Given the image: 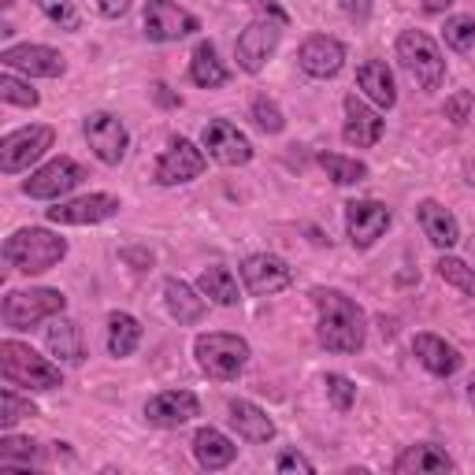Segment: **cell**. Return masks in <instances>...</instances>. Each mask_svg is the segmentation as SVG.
<instances>
[{
  "label": "cell",
  "instance_id": "1",
  "mask_svg": "<svg viewBox=\"0 0 475 475\" xmlns=\"http://www.w3.org/2000/svg\"><path fill=\"white\" fill-rule=\"evenodd\" d=\"M312 301H316V312H320V342L330 349V353H360L368 342V320H365V309L339 294V290H312Z\"/></svg>",
  "mask_w": 475,
  "mask_h": 475
},
{
  "label": "cell",
  "instance_id": "2",
  "mask_svg": "<svg viewBox=\"0 0 475 475\" xmlns=\"http://www.w3.org/2000/svg\"><path fill=\"white\" fill-rule=\"evenodd\" d=\"M64 257H67V238L41 227H22L4 242V260L22 275L52 271Z\"/></svg>",
  "mask_w": 475,
  "mask_h": 475
},
{
  "label": "cell",
  "instance_id": "3",
  "mask_svg": "<svg viewBox=\"0 0 475 475\" xmlns=\"http://www.w3.org/2000/svg\"><path fill=\"white\" fill-rule=\"evenodd\" d=\"M0 375L12 386H26V390H56L64 383V372L45 360L41 353H34L22 342H0Z\"/></svg>",
  "mask_w": 475,
  "mask_h": 475
},
{
  "label": "cell",
  "instance_id": "4",
  "mask_svg": "<svg viewBox=\"0 0 475 475\" xmlns=\"http://www.w3.org/2000/svg\"><path fill=\"white\" fill-rule=\"evenodd\" d=\"M398 60L405 67V75L416 82L420 90H438L445 78V60L442 48L435 45V38H427L424 31H405L398 38Z\"/></svg>",
  "mask_w": 475,
  "mask_h": 475
},
{
  "label": "cell",
  "instance_id": "5",
  "mask_svg": "<svg viewBox=\"0 0 475 475\" xmlns=\"http://www.w3.org/2000/svg\"><path fill=\"white\" fill-rule=\"evenodd\" d=\"M193 353H198L201 372H208L212 379H238L249 365V342L238 339V334H201L193 342Z\"/></svg>",
  "mask_w": 475,
  "mask_h": 475
},
{
  "label": "cell",
  "instance_id": "6",
  "mask_svg": "<svg viewBox=\"0 0 475 475\" xmlns=\"http://www.w3.org/2000/svg\"><path fill=\"white\" fill-rule=\"evenodd\" d=\"M67 309V297L60 290H48V286H34V290H12L4 297V323L12 330H31L41 320L52 316H64Z\"/></svg>",
  "mask_w": 475,
  "mask_h": 475
},
{
  "label": "cell",
  "instance_id": "7",
  "mask_svg": "<svg viewBox=\"0 0 475 475\" xmlns=\"http://www.w3.org/2000/svg\"><path fill=\"white\" fill-rule=\"evenodd\" d=\"M283 26L286 22L268 19V15H260V19L249 22L245 31H242V38H238V45H234L238 67L249 71V75H260L264 64L271 60V52L278 48V41H283Z\"/></svg>",
  "mask_w": 475,
  "mask_h": 475
},
{
  "label": "cell",
  "instance_id": "8",
  "mask_svg": "<svg viewBox=\"0 0 475 475\" xmlns=\"http://www.w3.org/2000/svg\"><path fill=\"white\" fill-rule=\"evenodd\" d=\"M56 142L52 127H22V130H12L4 142H0V172L4 175H19L26 172L34 160H41Z\"/></svg>",
  "mask_w": 475,
  "mask_h": 475
},
{
  "label": "cell",
  "instance_id": "9",
  "mask_svg": "<svg viewBox=\"0 0 475 475\" xmlns=\"http://www.w3.org/2000/svg\"><path fill=\"white\" fill-rule=\"evenodd\" d=\"M82 179H86V167L75 163L71 156H56L22 182V193L26 198H38V201H60Z\"/></svg>",
  "mask_w": 475,
  "mask_h": 475
},
{
  "label": "cell",
  "instance_id": "10",
  "mask_svg": "<svg viewBox=\"0 0 475 475\" xmlns=\"http://www.w3.org/2000/svg\"><path fill=\"white\" fill-rule=\"evenodd\" d=\"M205 167H208L205 153H201L198 145H193V142H186V137H175V142L160 153L156 172H153V175H156L160 186H182V182L201 179V175H205Z\"/></svg>",
  "mask_w": 475,
  "mask_h": 475
},
{
  "label": "cell",
  "instance_id": "11",
  "mask_svg": "<svg viewBox=\"0 0 475 475\" xmlns=\"http://www.w3.org/2000/svg\"><path fill=\"white\" fill-rule=\"evenodd\" d=\"M201 145L223 167H242V163L253 160V142H249L231 119H212L201 134Z\"/></svg>",
  "mask_w": 475,
  "mask_h": 475
},
{
  "label": "cell",
  "instance_id": "12",
  "mask_svg": "<svg viewBox=\"0 0 475 475\" xmlns=\"http://www.w3.org/2000/svg\"><path fill=\"white\" fill-rule=\"evenodd\" d=\"M193 31H201L198 15H189L186 8L172 4V0H149L145 4V38L149 41H179Z\"/></svg>",
  "mask_w": 475,
  "mask_h": 475
},
{
  "label": "cell",
  "instance_id": "13",
  "mask_svg": "<svg viewBox=\"0 0 475 475\" xmlns=\"http://www.w3.org/2000/svg\"><path fill=\"white\" fill-rule=\"evenodd\" d=\"M242 278H245V290L249 294L268 297V294L286 290L294 283V271H290V264L283 257H275V253H253V257H245V264H242Z\"/></svg>",
  "mask_w": 475,
  "mask_h": 475
},
{
  "label": "cell",
  "instance_id": "14",
  "mask_svg": "<svg viewBox=\"0 0 475 475\" xmlns=\"http://www.w3.org/2000/svg\"><path fill=\"white\" fill-rule=\"evenodd\" d=\"M123 205L111 193H90V198H75V201H60L56 208H48V223H64V227H90V223H104L111 219Z\"/></svg>",
  "mask_w": 475,
  "mask_h": 475
},
{
  "label": "cell",
  "instance_id": "15",
  "mask_svg": "<svg viewBox=\"0 0 475 475\" xmlns=\"http://www.w3.org/2000/svg\"><path fill=\"white\" fill-rule=\"evenodd\" d=\"M390 208L379 201H349L346 205V231L356 249H372L390 231Z\"/></svg>",
  "mask_w": 475,
  "mask_h": 475
},
{
  "label": "cell",
  "instance_id": "16",
  "mask_svg": "<svg viewBox=\"0 0 475 475\" xmlns=\"http://www.w3.org/2000/svg\"><path fill=\"white\" fill-rule=\"evenodd\" d=\"M0 64L8 71H26L34 78H60L67 71V60L48 45H8L0 52Z\"/></svg>",
  "mask_w": 475,
  "mask_h": 475
},
{
  "label": "cell",
  "instance_id": "17",
  "mask_svg": "<svg viewBox=\"0 0 475 475\" xmlns=\"http://www.w3.org/2000/svg\"><path fill=\"white\" fill-rule=\"evenodd\" d=\"M86 142L101 163H119L127 156L130 137H127V127L119 116H111V111H93L86 119Z\"/></svg>",
  "mask_w": 475,
  "mask_h": 475
},
{
  "label": "cell",
  "instance_id": "18",
  "mask_svg": "<svg viewBox=\"0 0 475 475\" xmlns=\"http://www.w3.org/2000/svg\"><path fill=\"white\" fill-rule=\"evenodd\" d=\"M297 64H301L304 75H312V78H334L346 67V45L339 38L312 34L297 48Z\"/></svg>",
  "mask_w": 475,
  "mask_h": 475
},
{
  "label": "cell",
  "instance_id": "19",
  "mask_svg": "<svg viewBox=\"0 0 475 475\" xmlns=\"http://www.w3.org/2000/svg\"><path fill=\"white\" fill-rule=\"evenodd\" d=\"M193 416H201V405L189 390H163L145 405V420L153 427H182Z\"/></svg>",
  "mask_w": 475,
  "mask_h": 475
},
{
  "label": "cell",
  "instance_id": "20",
  "mask_svg": "<svg viewBox=\"0 0 475 475\" xmlns=\"http://www.w3.org/2000/svg\"><path fill=\"white\" fill-rule=\"evenodd\" d=\"M412 353H416V360H420L431 375H442V379L457 375L461 365H464V356L445 339H438V334H416V339H412Z\"/></svg>",
  "mask_w": 475,
  "mask_h": 475
},
{
  "label": "cell",
  "instance_id": "21",
  "mask_svg": "<svg viewBox=\"0 0 475 475\" xmlns=\"http://www.w3.org/2000/svg\"><path fill=\"white\" fill-rule=\"evenodd\" d=\"M342 137H346L349 145H356V149H372L379 137H383V119L356 93L346 97V127H342Z\"/></svg>",
  "mask_w": 475,
  "mask_h": 475
},
{
  "label": "cell",
  "instance_id": "22",
  "mask_svg": "<svg viewBox=\"0 0 475 475\" xmlns=\"http://www.w3.org/2000/svg\"><path fill=\"white\" fill-rule=\"evenodd\" d=\"M416 216H420V227H424V234H427L431 245L453 249V245L461 242V223H457V216L445 208V205H438V201H420Z\"/></svg>",
  "mask_w": 475,
  "mask_h": 475
},
{
  "label": "cell",
  "instance_id": "23",
  "mask_svg": "<svg viewBox=\"0 0 475 475\" xmlns=\"http://www.w3.org/2000/svg\"><path fill=\"white\" fill-rule=\"evenodd\" d=\"M45 346L52 356H60L64 365H82V360H86V342H82V327L75 320L56 316L52 327H45Z\"/></svg>",
  "mask_w": 475,
  "mask_h": 475
},
{
  "label": "cell",
  "instance_id": "24",
  "mask_svg": "<svg viewBox=\"0 0 475 475\" xmlns=\"http://www.w3.org/2000/svg\"><path fill=\"white\" fill-rule=\"evenodd\" d=\"M398 475H438V471H453V457L438 450V445L424 442V445H409V450L394 461Z\"/></svg>",
  "mask_w": 475,
  "mask_h": 475
},
{
  "label": "cell",
  "instance_id": "25",
  "mask_svg": "<svg viewBox=\"0 0 475 475\" xmlns=\"http://www.w3.org/2000/svg\"><path fill=\"white\" fill-rule=\"evenodd\" d=\"M193 457H198L201 468L219 471V468H227L238 457V445L223 431H216V427H201L198 435H193Z\"/></svg>",
  "mask_w": 475,
  "mask_h": 475
},
{
  "label": "cell",
  "instance_id": "26",
  "mask_svg": "<svg viewBox=\"0 0 475 475\" xmlns=\"http://www.w3.org/2000/svg\"><path fill=\"white\" fill-rule=\"evenodd\" d=\"M163 301H167V312H172L179 323H201L208 304L205 297H198V290H193L189 283H182V278H167L163 283Z\"/></svg>",
  "mask_w": 475,
  "mask_h": 475
},
{
  "label": "cell",
  "instance_id": "27",
  "mask_svg": "<svg viewBox=\"0 0 475 475\" xmlns=\"http://www.w3.org/2000/svg\"><path fill=\"white\" fill-rule=\"evenodd\" d=\"M231 427H234L245 442H257V445H264V442L275 438L271 416H268L260 405H253V401H231Z\"/></svg>",
  "mask_w": 475,
  "mask_h": 475
},
{
  "label": "cell",
  "instance_id": "28",
  "mask_svg": "<svg viewBox=\"0 0 475 475\" xmlns=\"http://www.w3.org/2000/svg\"><path fill=\"white\" fill-rule=\"evenodd\" d=\"M356 86L365 90V97L379 108H394L398 104V90H394V75H390V67L383 60H368L360 64L356 71Z\"/></svg>",
  "mask_w": 475,
  "mask_h": 475
},
{
  "label": "cell",
  "instance_id": "29",
  "mask_svg": "<svg viewBox=\"0 0 475 475\" xmlns=\"http://www.w3.org/2000/svg\"><path fill=\"white\" fill-rule=\"evenodd\" d=\"M189 78L198 82V86H205V90L227 86L231 71L223 67V60H219V52H216V45H212V41H201L198 48H193V60H189Z\"/></svg>",
  "mask_w": 475,
  "mask_h": 475
},
{
  "label": "cell",
  "instance_id": "30",
  "mask_svg": "<svg viewBox=\"0 0 475 475\" xmlns=\"http://www.w3.org/2000/svg\"><path fill=\"white\" fill-rule=\"evenodd\" d=\"M142 342V323H137L130 312H111L108 316V353L111 356H130Z\"/></svg>",
  "mask_w": 475,
  "mask_h": 475
},
{
  "label": "cell",
  "instance_id": "31",
  "mask_svg": "<svg viewBox=\"0 0 475 475\" xmlns=\"http://www.w3.org/2000/svg\"><path fill=\"white\" fill-rule=\"evenodd\" d=\"M198 286H201L205 297H212L216 304H227V309L242 301V294H238V278H234L227 268H223V264L205 268L201 278H198Z\"/></svg>",
  "mask_w": 475,
  "mask_h": 475
},
{
  "label": "cell",
  "instance_id": "32",
  "mask_svg": "<svg viewBox=\"0 0 475 475\" xmlns=\"http://www.w3.org/2000/svg\"><path fill=\"white\" fill-rule=\"evenodd\" d=\"M45 464V450L31 438H0V468H31Z\"/></svg>",
  "mask_w": 475,
  "mask_h": 475
},
{
  "label": "cell",
  "instance_id": "33",
  "mask_svg": "<svg viewBox=\"0 0 475 475\" xmlns=\"http://www.w3.org/2000/svg\"><path fill=\"white\" fill-rule=\"evenodd\" d=\"M320 167L327 172V179L339 182V186H356V182L368 179V163L339 156V153H320Z\"/></svg>",
  "mask_w": 475,
  "mask_h": 475
},
{
  "label": "cell",
  "instance_id": "34",
  "mask_svg": "<svg viewBox=\"0 0 475 475\" xmlns=\"http://www.w3.org/2000/svg\"><path fill=\"white\" fill-rule=\"evenodd\" d=\"M438 275L445 278L450 286H457L464 297H475V268H468L464 260H457V257H438Z\"/></svg>",
  "mask_w": 475,
  "mask_h": 475
},
{
  "label": "cell",
  "instance_id": "35",
  "mask_svg": "<svg viewBox=\"0 0 475 475\" xmlns=\"http://www.w3.org/2000/svg\"><path fill=\"white\" fill-rule=\"evenodd\" d=\"M26 416H38L34 401H31V398H19L15 390H12V383H8V390L0 394V427L12 431L19 420H26Z\"/></svg>",
  "mask_w": 475,
  "mask_h": 475
},
{
  "label": "cell",
  "instance_id": "36",
  "mask_svg": "<svg viewBox=\"0 0 475 475\" xmlns=\"http://www.w3.org/2000/svg\"><path fill=\"white\" fill-rule=\"evenodd\" d=\"M445 45L457 48V52H471L475 48V19L471 15H453L445 19Z\"/></svg>",
  "mask_w": 475,
  "mask_h": 475
},
{
  "label": "cell",
  "instance_id": "37",
  "mask_svg": "<svg viewBox=\"0 0 475 475\" xmlns=\"http://www.w3.org/2000/svg\"><path fill=\"white\" fill-rule=\"evenodd\" d=\"M0 97H4L8 104H19V108H38V90H31V82L15 78L12 71L0 75Z\"/></svg>",
  "mask_w": 475,
  "mask_h": 475
},
{
  "label": "cell",
  "instance_id": "38",
  "mask_svg": "<svg viewBox=\"0 0 475 475\" xmlns=\"http://www.w3.org/2000/svg\"><path fill=\"white\" fill-rule=\"evenodd\" d=\"M38 12L48 15L60 31H78L82 19H78V8H75V0H34Z\"/></svg>",
  "mask_w": 475,
  "mask_h": 475
},
{
  "label": "cell",
  "instance_id": "39",
  "mask_svg": "<svg viewBox=\"0 0 475 475\" xmlns=\"http://www.w3.org/2000/svg\"><path fill=\"white\" fill-rule=\"evenodd\" d=\"M323 386H327V398H330V405L339 409V412H349V409H353V401H356V383H353L349 375L330 372V375L323 379Z\"/></svg>",
  "mask_w": 475,
  "mask_h": 475
},
{
  "label": "cell",
  "instance_id": "40",
  "mask_svg": "<svg viewBox=\"0 0 475 475\" xmlns=\"http://www.w3.org/2000/svg\"><path fill=\"white\" fill-rule=\"evenodd\" d=\"M253 119H257V127H260L264 134H283V127H286L283 108H278L271 97H257V101H253Z\"/></svg>",
  "mask_w": 475,
  "mask_h": 475
},
{
  "label": "cell",
  "instance_id": "41",
  "mask_svg": "<svg viewBox=\"0 0 475 475\" xmlns=\"http://www.w3.org/2000/svg\"><path fill=\"white\" fill-rule=\"evenodd\" d=\"M471 104H475V97H471V90H457L450 101H445V119L450 123H457V127H464L468 123V116H471Z\"/></svg>",
  "mask_w": 475,
  "mask_h": 475
},
{
  "label": "cell",
  "instance_id": "42",
  "mask_svg": "<svg viewBox=\"0 0 475 475\" xmlns=\"http://www.w3.org/2000/svg\"><path fill=\"white\" fill-rule=\"evenodd\" d=\"M275 468H278V471H304V475H312V471H316V464H312L309 457H301V453H294V450L278 453Z\"/></svg>",
  "mask_w": 475,
  "mask_h": 475
},
{
  "label": "cell",
  "instance_id": "43",
  "mask_svg": "<svg viewBox=\"0 0 475 475\" xmlns=\"http://www.w3.org/2000/svg\"><path fill=\"white\" fill-rule=\"evenodd\" d=\"M339 4L353 22H368V15H372V0H339Z\"/></svg>",
  "mask_w": 475,
  "mask_h": 475
},
{
  "label": "cell",
  "instance_id": "44",
  "mask_svg": "<svg viewBox=\"0 0 475 475\" xmlns=\"http://www.w3.org/2000/svg\"><path fill=\"white\" fill-rule=\"evenodd\" d=\"M97 8L104 19H123L130 12V0H97Z\"/></svg>",
  "mask_w": 475,
  "mask_h": 475
},
{
  "label": "cell",
  "instance_id": "45",
  "mask_svg": "<svg viewBox=\"0 0 475 475\" xmlns=\"http://www.w3.org/2000/svg\"><path fill=\"white\" fill-rule=\"evenodd\" d=\"M253 8L260 12V15H268V19H278V22H286V12L275 4V0H253Z\"/></svg>",
  "mask_w": 475,
  "mask_h": 475
},
{
  "label": "cell",
  "instance_id": "46",
  "mask_svg": "<svg viewBox=\"0 0 475 475\" xmlns=\"http://www.w3.org/2000/svg\"><path fill=\"white\" fill-rule=\"evenodd\" d=\"M153 97H156V101H160L163 108H179V104H182V97H175L172 90L163 86V82H156V86H153Z\"/></svg>",
  "mask_w": 475,
  "mask_h": 475
},
{
  "label": "cell",
  "instance_id": "47",
  "mask_svg": "<svg viewBox=\"0 0 475 475\" xmlns=\"http://www.w3.org/2000/svg\"><path fill=\"white\" fill-rule=\"evenodd\" d=\"M450 4H453V0H424V12L427 15H438V12H445Z\"/></svg>",
  "mask_w": 475,
  "mask_h": 475
},
{
  "label": "cell",
  "instance_id": "48",
  "mask_svg": "<svg viewBox=\"0 0 475 475\" xmlns=\"http://www.w3.org/2000/svg\"><path fill=\"white\" fill-rule=\"evenodd\" d=\"M123 257H127L130 264H153V253L145 257V253H134V249H130V253H123Z\"/></svg>",
  "mask_w": 475,
  "mask_h": 475
},
{
  "label": "cell",
  "instance_id": "49",
  "mask_svg": "<svg viewBox=\"0 0 475 475\" xmlns=\"http://www.w3.org/2000/svg\"><path fill=\"white\" fill-rule=\"evenodd\" d=\"M468 401H471V409H475V375H471V383H468Z\"/></svg>",
  "mask_w": 475,
  "mask_h": 475
},
{
  "label": "cell",
  "instance_id": "50",
  "mask_svg": "<svg viewBox=\"0 0 475 475\" xmlns=\"http://www.w3.org/2000/svg\"><path fill=\"white\" fill-rule=\"evenodd\" d=\"M0 4H4V8H15V4H19V0H0Z\"/></svg>",
  "mask_w": 475,
  "mask_h": 475
}]
</instances>
